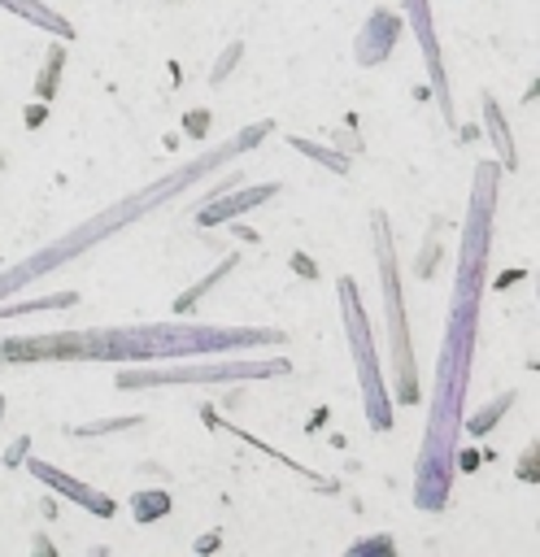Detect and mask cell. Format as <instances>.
<instances>
[{"instance_id":"obj_3","label":"cell","mask_w":540,"mask_h":557,"mask_svg":"<svg viewBox=\"0 0 540 557\" xmlns=\"http://www.w3.org/2000/svg\"><path fill=\"white\" fill-rule=\"evenodd\" d=\"M165 505H170V500H165L161 492H152V496H135V513H139V522H148V513H157V509L165 513Z\"/></svg>"},{"instance_id":"obj_2","label":"cell","mask_w":540,"mask_h":557,"mask_svg":"<svg viewBox=\"0 0 540 557\" xmlns=\"http://www.w3.org/2000/svg\"><path fill=\"white\" fill-rule=\"evenodd\" d=\"M510 400H514V392H510V396H501L496 405H488L479 418H470V431H488V426L496 422V413H501V409H510Z\"/></svg>"},{"instance_id":"obj_1","label":"cell","mask_w":540,"mask_h":557,"mask_svg":"<svg viewBox=\"0 0 540 557\" xmlns=\"http://www.w3.org/2000/svg\"><path fill=\"white\" fill-rule=\"evenodd\" d=\"M35 474H44L52 487H61L65 496H74V500H83V505H96V513H113V505L105 500V496H96V492H83L74 479H65V474H57V470H48V466H35Z\"/></svg>"}]
</instances>
